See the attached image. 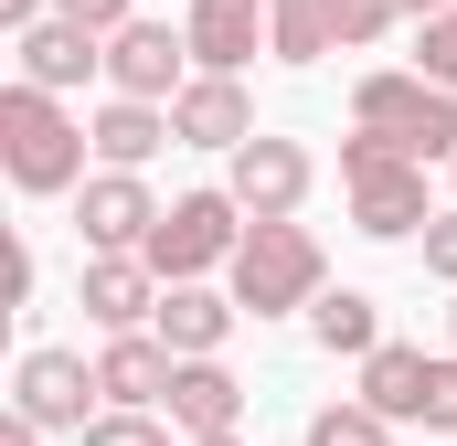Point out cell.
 I'll return each instance as SVG.
<instances>
[{"mask_svg":"<svg viewBox=\"0 0 457 446\" xmlns=\"http://www.w3.org/2000/svg\"><path fill=\"white\" fill-rule=\"evenodd\" d=\"M86 393H96V372H86L75 351H21V372H11V415H21V425H43V436H54V425H75V436H86V425H96V415H86Z\"/></svg>","mask_w":457,"mask_h":446,"instance_id":"7","label":"cell"},{"mask_svg":"<svg viewBox=\"0 0 457 446\" xmlns=\"http://www.w3.org/2000/svg\"><path fill=\"white\" fill-rule=\"evenodd\" d=\"M341 192H351V223L372 234V244H404V234H426V170L415 160H394L383 138H341Z\"/></svg>","mask_w":457,"mask_h":446,"instance_id":"4","label":"cell"},{"mask_svg":"<svg viewBox=\"0 0 457 446\" xmlns=\"http://www.w3.org/2000/svg\"><path fill=\"white\" fill-rule=\"evenodd\" d=\"M86 138H96V160H107V170H138V160H149L160 138H181V128H170V107H138V96H117V107L86 128Z\"/></svg>","mask_w":457,"mask_h":446,"instance_id":"18","label":"cell"},{"mask_svg":"<svg viewBox=\"0 0 457 446\" xmlns=\"http://www.w3.org/2000/svg\"><path fill=\"white\" fill-rule=\"evenodd\" d=\"M86 149H96V138L54 107L43 86H11V96H0V170H11L21 192H75V181H86Z\"/></svg>","mask_w":457,"mask_h":446,"instance_id":"2","label":"cell"},{"mask_svg":"<svg viewBox=\"0 0 457 446\" xmlns=\"http://www.w3.org/2000/svg\"><path fill=\"white\" fill-rule=\"evenodd\" d=\"M234 309H255V319L320 309V234L309 223H245V244H234Z\"/></svg>","mask_w":457,"mask_h":446,"instance_id":"3","label":"cell"},{"mask_svg":"<svg viewBox=\"0 0 457 446\" xmlns=\"http://www.w3.org/2000/svg\"><path fill=\"white\" fill-rule=\"evenodd\" d=\"M0 446H43V425H21V415H11V425H0Z\"/></svg>","mask_w":457,"mask_h":446,"instance_id":"29","label":"cell"},{"mask_svg":"<svg viewBox=\"0 0 457 446\" xmlns=\"http://www.w3.org/2000/svg\"><path fill=\"white\" fill-rule=\"evenodd\" d=\"M224 192H234L245 223H298V202H309V149L298 138H245Z\"/></svg>","mask_w":457,"mask_h":446,"instance_id":"6","label":"cell"},{"mask_svg":"<svg viewBox=\"0 0 457 446\" xmlns=\"http://www.w3.org/2000/svg\"><path fill=\"white\" fill-rule=\"evenodd\" d=\"M234 415H245V383H234L224 361H181V383H170V425H181V436H234Z\"/></svg>","mask_w":457,"mask_h":446,"instance_id":"17","label":"cell"},{"mask_svg":"<svg viewBox=\"0 0 457 446\" xmlns=\"http://www.w3.org/2000/svg\"><path fill=\"white\" fill-rule=\"evenodd\" d=\"M192 446H245V436H192Z\"/></svg>","mask_w":457,"mask_h":446,"instance_id":"30","label":"cell"},{"mask_svg":"<svg viewBox=\"0 0 457 446\" xmlns=\"http://www.w3.org/2000/svg\"><path fill=\"white\" fill-rule=\"evenodd\" d=\"M96 64H107V43H96L86 21H64V11H54V21H32V32H21V75H11V86L64 96V86H86Z\"/></svg>","mask_w":457,"mask_h":446,"instance_id":"12","label":"cell"},{"mask_svg":"<svg viewBox=\"0 0 457 446\" xmlns=\"http://www.w3.org/2000/svg\"><path fill=\"white\" fill-rule=\"evenodd\" d=\"M309 340H320V351H351V361H372V351H383V309H372L361 287H320Z\"/></svg>","mask_w":457,"mask_h":446,"instance_id":"19","label":"cell"},{"mask_svg":"<svg viewBox=\"0 0 457 446\" xmlns=\"http://www.w3.org/2000/svg\"><path fill=\"white\" fill-rule=\"evenodd\" d=\"M181 54H192V32H170V21H128V32L107 43V86L138 96V107H181Z\"/></svg>","mask_w":457,"mask_h":446,"instance_id":"8","label":"cell"},{"mask_svg":"<svg viewBox=\"0 0 457 446\" xmlns=\"http://www.w3.org/2000/svg\"><path fill=\"white\" fill-rule=\"evenodd\" d=\"M415 75L457 96V11H447V21H426V54H415Z\"/></svg>","mask_w":457,"mask_h":446,"instance_id":"23","label":"cell"},{"mask_svg":"<svg viewBox=\"0 0 457 446\" xmlns=\"http://www.w3.org/2000/svg\"><path fill=\"white\" fill-rule=\"evenodd\" d=\"M170 383H181V361H170V340H160V330L107 340V361H96V393H107V415H149V404H170Z\"/></svg>","mask_w":457,"mask_h":446,"instance_id":"10","label":"cell"},{"mask_svg":"<svg viewBox=\"0 0 457 446\" xmlns=\"http://www.w3.org/2000/svg\"><path fill=\"white\" fill-rule=\"evenodd\" d=\"M394 21H404L394 0H341V43H383Z\"/></svg>","mask_w":457,"mask_h":446,"instance_id":"25","label":"cell"},{"mask_svg":"<svg viewBox=\"0 0 457 446\" xmlns=\"http://www.w3.org/2000/svg\"><path fill=\"white\" fill-rule=\"evenodd\" d=\"M266 21H277L266 54H287V64H320L341 43V0H266Z\"/></svg>","mask_w":457,"mask_h":446,"instance_id":"20","label":"cell"},{"mask_svg":"<svg viewBox=\"0 0 457 446\" xmlns=\"http://www.w3.org/2000/svg\"><path fill=\"white\" fill-rule=\"evenodd\" d=\"M86 244L96 255H149V234H160V202H149V181L138 170H96L86 181Z\"/></svg>","mask_w":457,"mask_h":446,"instance_id":"9","label":"cell"},{"mask_svg":"<svg viewBox=\"0 0 457 446\" xmlns=\"http://www.w3.org/2000/svg\"><path fill=\"white\" fill-rule=\"evenodd\" d=\"M309 446H394V425H383L372 404H320V415H309Z\"/></svg>","mask_w":457,"mask_h":446,"instance_id":"21","label":"cell"},{"mask_svg":"<svg viewBox=\"0 0 457 446\" xmlns=\"http://www.w3.org/2000/svg\"><path fill=\"white\" fill-rule=\"evenodd\" d=\"M426 393H436V361H426V351L383 340V351L361 361V404H372L383 425H426Z\"/></svg>","mask_w":457,"mask_h":446,"instance_id":"15","label":"cell"},{"mask_svg":"<svg viewBox=\"0 0 457 446\" xmlns=\"http://www.w3.org/2000/svg\"><path fill=\"white\" fill-rule=\"evenodd\" d=\"M447 340H457V309H447Z\"/></svg>","mask_w":457,"mask_h":446,"instance_id":"31","label":"cell"},{"mask_svg":"<svg viewBox=\"0 0 457 446\" xmlns=\"http://www.w3.org/2000/svg\"><path fill=\"white\" fill-rule=\"evenodd\" d=\"M54 11H64V21H86L96 43H117V32L138 21V0H54Z\"/></svg>","mask_w":457,"mask_h":446,"instance_id":"24","label":"cell"},{"mask_svg":"<svg viewBox=\"0 0 457 446\" xmlns=\"http://www.w3.org/2000/svg\"><path fill=\"white\" fill-rule=\"evenodd\" d=\"M394 11H415V21H447V11H457V0H394Z\"/></svg>","mask_w":457,"mask_h":446,"instance_id":"28","label":"cell"},{"mask_svg":"<svg viewBox=\"0 0 457 446\" xmlns=\"http://www.w3.org/2000/svg\"><path fill=\"white\" fill-rule=\"evenodd\" d=\"M170 128H181L192 149H245V138H266L234 75H192V86H181V107H170Z\"/></svg>","mask_w":457,"mask_h":446,"instance_id":"14","label":"cell"},{"mask_svg":"<svg viewBox=\"0 0 457 446\" xmlns=\"http://www.w3.org/2000/svg\"><path fill=\"white\" fill-rule=\"evenodd\" d=\"M426 277H447V287H457V213L426 223Z\"/></svg>","mask_w":457,"mask_h":446,"instance_id":"26","label":"cell"},{"mask_svg":"<svg viewBox=\"0 0 457 446\" xmlns=\"http://www.w3.org/2000/svg\"><path fill=\"white\" fill-rule=\"evenodd\" d=\"M192 64L203 75H245V54L255 43H277V21H266V0H192Z\"/></svg>","mask_w":457,"mask_h":446,"instance_id":"11","label":"cell"},{"mask_svg":"<svg viewBox=\"0 0 457 446\" xmlns=\"http://www.w3.org/2000/svg\"><path fill=\"white\" fill-rule=\"evenodd\" d=\"M234 244H245V223H234V192H181L160 234H149V277H170V287H203V266H234Z\"/></svg>","mask_w":457,"mask_h":446,"instance_id":"5","label":"cell"},{"mask_svg":"<svg viewBox=\"0 0 457 446\" xmlns=\"http://www.w3.org/2000/svg\"><path fill=\"white\" fill-rule=\"evenodd\" d=\"M0 21H11V32H32V21H54V0H0Z\"/></svg>","mask_w":457,"mask_h":446,"instance_id":"27","label":"cell"},{"mask_svg":"<svg viewBox=\"0 0 457 446\" xmlns=\"http://www.w3.org/2000/svg\"><path fill=\"white\" fill-rule=\"evenodd\" d=\"M234 319H245V309L213 298V287H160V340H170V361H213Z\"/></svg>","mask_w":457,"mask_h":446,"instance_id":"16","label":"cell"},{"mask_svg":"<svg viewBox=\"0 0 457 446\" xmlns=\"http://www.w3.org/2000/svg\"><path fill=\"white\" fill-rule=\"evenodd\" d=\"M75 446H170V425H160V415H96Z\"/></svg>","mask_w":457,"mask_h":446,"instance_id":"22","label":"cell"},{"mask_svg":"<svg viewBox=\"0 0 457 446\" xmlns=\"http://www.w3.org/2000/svg\"><path fill=\"white\" fill-rule=\"evenodd\" d=\"M351 117H361V138H383L394 160H457V96L447 86H426L415 64L404 75H361V96H351Z\"/></svg>","mask_w":457,"mask_h":446,"instance_id":"1","label":"cell"},{"mask_svg":"<svg viewBox=\"0 0 457 446\" xmlns=\"http://www.w3.org/2000/svg\"><path fill=\"white\" fill-rule=\"evenodd\" d=\"M86 319L107 340H128L138 319H160V277H149V255H96L86 266Z\"/></svg>","mask_w":457,"mask_h":446,"instance_id":"13","label":"cell"}]
</instances>
